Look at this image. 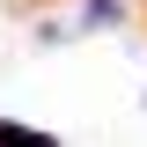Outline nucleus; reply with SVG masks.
Masks as SVG:
<instances>
[{
	"label": "nucleus",
	"mask_w": 147,
	"mask_h": 147,
	"mask_svg": "<svg viewBox=\"0 0 147 147\" xmlns=\"http://www.w3.org/2000/svg\"><path fill=\"white\" fill-rule=\"evenodd\" d=\"M0 147H44V132H30V125H15V118H0Z\"/></svg>",
	"instance_id": "obj_1"
}]
</instances>
